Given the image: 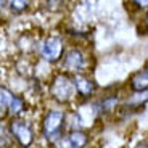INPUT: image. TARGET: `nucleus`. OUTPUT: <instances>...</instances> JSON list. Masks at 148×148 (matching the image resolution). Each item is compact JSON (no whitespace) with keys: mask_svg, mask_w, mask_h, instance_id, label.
<instances>
[{"mask_svg":"<svg viewBox=\"0 0 148 148\" xmlns=\"http://www.w3.org/2000/svg\"><path fill=\"white\" fill-rule=\"evenodd\" d=\"M36 124L40 148H52L68 132V108L45 103L37 113Z\"/></svg>","mask_w":148,"mask_h":148,"instance_id":"1","label":"nucleus"},{"mask_svg":"<svg viewBox=\"0 0 148 148\" xmlns=\"http://www.w3.org/2000/svg\"><path fill=\"white\" fill-rule=\"evenodd\" d=\"M45 101L63 108H71L77 103L73 76L60 69L53 71L45 82Z\"/></svg>","mask_w":148,"mask_h":148,"instance_id":"2","label":"nucleus"},{"mask_svg":"<svg viewBox=\"0 0 148 148\" xmlns=\"http://www.w3.org/2000/svg\"><path fill=\"white\" fill-rule=\"evenodd\" d=\"M68 47V40L63 34L50 32L47 36L40 37L36 42V55L37 60L42 64L50 68H58L60 61L64 55V50Z\"/></svg>","mask_w":148,"mask_h":148,"instance_id":"3","label":"nucleus"},{"mask_svg":"<svg viewBox=\"0 0 148 148\" xmlns=\"http://www.w3.org/2000/svg\"><path fill=\"white\" fill-rule=\"evenodd\" d=\"M7 127L13 148H37L39 132L34 118H10L7 119Z\"/></svg>","mask_w":148,"mask_h":148,"instance_id":"4","label":"nucleus"},{"mask_svg":"<svg viewBox=\"0 0 148 148\" xmlns=\"http://www.w3.org/2000/svg\"><path fill=\"white\" fill-rule=\"evenodd\" d=\"M90 68L92 64H90V55L87 53V50L81 44H71L66 47L64 55L56 69L69 76H76V74H90Z\"/></svg>","mask_w":148,"mask_h":148,"instance_id":"5","label":"nucleus"},{"mask_svg":"<svg viewBox=\"0 0 148 148\" xmlns=\"http://www.w3.org/2000/svg\"><path fill=\"white\" fill-rule=\"evenodd\" d=\"M95 0H77L73 8V29L85 31L95 18Z\"/></svg>","mask_w":148,"mask_h":148,"instance_id":"6","label":"nucleus"},{"mask_svg":"<svg viewBox=\"0 0 148 148\" xmlns=\"http://www.w3.org/2000/svg\"><path fill=\"white\" fill-rule=\"evenodd\" d=\"M76 93H77V101H92L100 93V85L90 74H76L73 76Z\"/></svg>","mask_w":148,"mask_h":148,"instance_id":"7","label":"nucleus"},{"mask_svg":"<svg viewBox=\"0 0 148 148\" xmlns=\"http://www.w3.org/2000/svg\"><path fill=\"white\" fill-rule=\"evenodd\" d=\"M92 134L85 129H69L52 148H90Z\"/></svg>","mask_w":148,"mask_h":148,"instance_id":"8","label":"nucleus"},{"mask_svg":"<svg viewBox=\"0 0 148 148\" xmlns=\"http://www.w3.org/2000/svg\"><path fill=\"white\" fill-rule=\"evenodd\" d=\"M129 93H138L148 90V64L140 68L138 71H134L127 79L126 84Z\"/></svg>","mask_w":148,"mask_h":148,"instance_id":"9","label":"nucleus"},{"mask_svg":"<svg viewBox=\"0 0 148 148\" xmlns=\"http://www.w3.org/2000/svg\"><path fill=\"white\" fill-rule=\"evenodd\" d=\"M16 90H13L8 84L0 82V122L8 119V105L15 95Z\"/></svg>","mask_w":148,"mask_h":148,"instance_id":"10","label":"nucleus"},{"mask_svg":"<svg viewBox=\"0 0 148 148\" xmlns=\"http://www.w3.org/2000/svg\"><path fill=\"white\" fill-rule=\"evenodd\" d=\"M34 0H7V11L13 16H23L32 8Z\"/></svg>","mask_w":148,"mask_h":148,"instance_id":"11","label":"nucleus"},{"mask_svg":"<svg viewBox=\"0 0 148 148\" xmlns=\"http://www.w3.org/2000/svg\"><path fill=\"white\" fill-rule=\"evenodd\" d=\"M39 8L48 15H56V13H63L66 10V0H37Z\"/></svg>","mask_w":148,"mask_h":148,"instance_id":"12","label":"nucleus"},{"mask_svg":"<svg viewBox=\"0 0 148 148\" xmlns=\"http://www.w3.org/2000/svg\"><path fill=\"white\" fill-rule=\"evenodd\" d=\"M130 7H134L138 11H147L148 10V0H129Z\"/></svg>","mask_w":148,"mask_h":148,"instance_id":"13","label":"nucleus"},{"mask_svg":"<svg viewBox=\"0 0 148 148\" xmlns=\"http://www.w3.org/2000/svg\"><path fill=\"white\" fill-rule=\"evenodd\" d=\"M138 31H140L138 34H142V36H147V34H148V10L145 11L143 18H142V27Z\"/></svg>","mask_w":148,"mask_h":148,"instance_id":"14","label":"nucleus"},{"mask_svg":"<svg viewBox=\"0 0 148 148\" xmlns=\"http://www.w3.org/2000/svg\"><path fill=\"white\" fill-rule=\"evenodd\" d=\"M132 148H148V137H145V138H142V140H138Z\"/></svg>","mask_w":148,"mask_h":148,"instance_id":"15","label":"nucleus"},{"mask_svg":"<svg viewBox=\"0 0 148 148\" xmlns=\"http://www.w3.org/2000/svg\"><path fill=\"white\" fill-rule=\"evenodd\" d=\"M7 10V0H0V13Z\"/></svg>","mask_w":148,"mask_h":148,"instance_id":"16","label":"nucleus"},{"mask_svg":"<svg viewBox=\"0 0 148 148\" xmlns=\"http://www.w3.org/2000/svg\"><path fill=\"white\" fill-rule=\"evenodd\" d=\"M0 148H7V147H3V145H0Z\"/></svg>","mask_w":148,"mask_h":148,"instance_id":"17","label":"nucleus"}]
</instances>
